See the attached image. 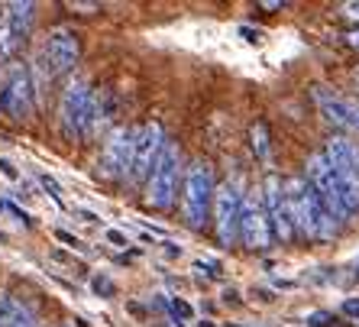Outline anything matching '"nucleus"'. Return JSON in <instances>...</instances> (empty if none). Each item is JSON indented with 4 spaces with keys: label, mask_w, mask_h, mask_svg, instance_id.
Instances as JSON below:
<instances>
[{
    "label": "nucleus",
    "mask_w": 359,
    "mask_h": 327,
    "mask_svg": "<svg viewBox=\"0 0 359 327\" xmlns=\"http://www.w3.org/2000/svg\"><path fill=\"white\" fill-rule=\"evenodd\" d=\"M33 101H36V84H33L29 68L13 62L7 72V81L0 88V110L10 114L13 120H23L33 110Z\"/></svg>",
    "instance_id": "9"
},
{
    "label": "nucleus",
    "mask_w": 359,
    "mask_h": 327,
    "mask_svg": "<svg viewBox=\"0 0 359 327\" xmlns=\"http://www.w3.org/2000/svg\"><path fill=\"white\" fill-rule=\"evenodd\" d=\"M285 194H288L294 234H301L304 240H334L337 220L330 218V211L324 208L308 178H285Z\"/></svg>",
    "instance_id": "1"
},
{
    "label": "nucleus",
    "mask_w": 359,
    "mask_h": 327,
    "mask_svg": "<svg viewBox=\"0 0 359 327\" xmlns=\"http://www.w3.org/2000/svg\"><path fill=\"white\" fill-rule=\"evenodd\" d=\"M240 36L246 42H252V46H259V42H262V33H259V29H252V26H240Z\"/></svg>",
    "instance_id": "22"
},
{
    "label": "nucleus",
    "mask_w": 359,
    "mask_h": 327,
    "mask_svg": "<svg viewBox=\"0 0 359 327\" xmlns=\"http://www.w3.org/2000/svg\"><path fill=\"white\" fill-rule=\"evenodd\" d=\"M350 110H353V130H359V101H350Z\"/></svg>",
    "instance_id": "27"
},
{
    "label": "nucleus",
    "mask_w": 359,
    "mask_h": 327,
    "mask_svg": "<svg viewBox=\"0 0 359 327\" xmlns=\"http://www.w3.org/2000/svg\"><path fill=\"white\" fill-rule=\"evenodd\" d=\"M0 172H4V175H7V178H17V175H20V172H17V166H13V162H10V159H0Z\"/></svg>",
    "instance_id": "26"
},
{
    "label": "nucleus",
    "mask_w": 359,
    "mask_h": 327,
    "mask_svg": "<svg viewBox=\"0 0 359 327\" xmlns=\"http://www.w3.org/2000/svg\"><path fill=\"white\" fill-rule=\"evenodd\" d=\"M240 243H246L250 250H266V246L272 243V224H269L262 194H246V201H243Z\"/></svg>",
    "instance_id": "12"
},
{
    "label": "nucleus",
    "mask_w": 359,
    "mask_h": 327,
    "mask_svg": "<svg viewBox=\"0 0 359 327\" xmlns=\"http://www.w3.org/2000/svg\"><path fill=\"white\" fill-rule=\"evenodd\" d=\"M314 101H318V107H320L327 124L353 130V110H350V101H346V98L327 91V88H314Z\"/></svg>",
    "instance_id": "13"
},
{
    "label": "nucleus",
    "mask_w": 359,
    "mask_h": 327,
    "mask_svg": "<svg viewBox=\"0 0 359 327\" xmlns=\"http://www.w3.org/2000/svg\"><path fill=\"white\" fill-rule=\"evenodd\" d=\"M308 324L311 327H334V314H327V311H314V314H308Z\"/></svg>",
    "instance_id": "20"
},
{
    "label": "nucleus",
    "mask_w": 359,
    "mask_h": 327,
    "mask_svg": "<svg viewBox=\"0 0 359 327\" xmlns=\"http://www.w3.org/2000/svg\"><path fill=\"white\" fill-rule=\"evenodd\" d=\"M4 327H36V318H33V311L26 308V305H20L17 308V314H13V318L7 321V324Z\"/></svg>",
    "instance_id": "15"
},
{
    "label": "nucleus",
    "mask_w": 359,
    "mask_h": 327,
    "mask_svg": "<svg viewBox=\"0 0 359 327\" xmlns=\"http://www.w3.org/2000/svg\"><path fill=\"white\" fill-rule=\"evenodd\" d=\"M252 149H256L259 162H266V166H269V133H266V124L252 126Z\"/></svg>",
    "instance_id": "14"
},
{
    "label": "nucleus",
    "mask_w": 359,
    "mask_h": 327,
    "mask_svg": "<svg viewBox=\"0 0 359 327\" xmlns=\"http://www.w3.org/2000/svg\"><path fill=\"white\" fill-rule=\"evenodd\" d=\"M214 194H217V185H214V172H210L208 162H191L184 168V224L191 230H201L208 214L214 211Z\"/></svg>",
    "instance_id": "4"
},
{
    "label": "nucleus",
    "mask_w": 359,
    "mask_h": 327,
    "mask_svg": "<svg viewBox=\"0 0 359 327\" xmlns=\"http://www.w3.org/2000/svg\"><path fill=\"white\" fill-rule=\"evenodd\" d=\"M33 20L36 4H29V0H17V4H7L0 10V59H10L23 46L29 29H33Z\"/></svg>",
    "instance_id": "8"
},
{
    "label": "nucleus",
    "mask_w": 359,
    "mask_h": 327,
    "mask_svg": "<svg viewBox=\"0 0 359 327\" xmlns=\"http://www.w3.org/2000/svg\"><path fill=\"white\" fill-rule=\"evenodd\" d=\"M91 288L100 295V298H110V295L117 292V286H114L107 276H94V279H91Z\"/></svg>",
    "instance_id": "17"
},
{
    "label": "nucleus",
    "mask_w": 359,
    "mask_h": 327,
    "mask_svg": "<svg viewBox=\"0 0 359 327\" xmlns=\"http://www.w3.org/2000/svg\"><path fill=\"white\" fill-rule=\"evenodd\" d=\"M133 140L136 130L133 126H114L104 140V149H100L97 168L104 178H126L130 172V159H133Z\"/></svg>",
    "instance_id": "10"
},
{
    "label": "nucleus",
    "mask_w": 359,
    "mask_h": 327,
    "mask_svg": "<svg viewBox=\"0 0 359 327\" xmlns=\"http://www.w3.org/2000/svg\"><path fill=\"white\" fill-rule=\"evenodd\" d=\"M198 327H217V324H210V321H198Z\"/></svg>",
    "instance_id": "31"
},
{
    "label": "nucleus",
    "mask_w": 359,
    "mask_h": 327,
    "mask_svg": "<svg viewBox=\"0 0 359 327\" xmlns=\"http://www.w3.org/2000/svg\"><path fill=\"white\" fill-rule=\"evenodd\" d=\"M39 182H42V188H46V192H49V198L55 204H62V188H59V182H55V178L52 175H39Z\"/></svg>",
    "instance_id": "18"
},
{
    "label": "nucleus",
    "mask_w": 359,
    "mask_h": 327,
    "mask_svg": "<svg viewBox=\"0 0 359 327\" xmlns=\"http://www.w3.org/2000/svg\"><path fill=\"white\" fill-rule=\"evenodd\" d=\"M59 117L68 136H94V117H97V94L88 88L84 78H72L62 91Z\"/></svg>",
    "instance_id": "3"
},
{
    "label": "nucleus",
    "mask_w": 359,
    "mask_h": 327,
    "mask_svg": "<svg viewBox=\"0 0 359 327\" xmlns=\"http://www.w3.org/2000/svg\"><path fill=\"white\" fill-rule=\"evenodd\" d=\"M243 201H246V192H243L240 175L226 178L224 185H217V194H214V224H217V236L224 246L240 243Z\"/></svg>",
    "instance_id": "6"
},
{
    "label": "nucleus",
    "mask_w": 359,
    "mask_h": 327,
    "mask_svg": "<svg viewBox=\"0 0 359 327\" xmlns=\"http://www.w3.org/2000/svg\"><path fill=\"white\" fill-rule=\"evenodd\" d=\"M78 214H81V220H91V224L97 220V214H91V211H78Z\"/></svg>",
    "instance_id": "30"
},
{
    "label": "nucleus",
    "mask_w": 359,
    "mask_h": 327,
    "mask_svg": "<svg viewBox=\"0 0 359 327\" xmlns=\"http://www.w3.org/2000/svg\"><path fill=\"white\" fill-rule=\"evenodd\" d=\"M165 130L159 124H146L136 130V140H133V159H130V185H142L146 178L152 175V168L159 162L162 149H165Z\"/></svg>",
    "instance_id": "7"
},
{
    "label": "nucleus",
    "mask_w": 359,
    "mask_h": 327,
    "mask_svg": "<svg viewBox=\"0 0 359 327\" xmlns=\"http://www.w3.org/2000/svg\"><path fill=\"white\" fill-rule=\"evenodd\" d=\"M356 166H359V146H356Z\"/></svg>",
    "instance_id": "32"
},
{
    "label": "nucleus",
    "mask_w": 359,
    "mask_h": 327,
    "mask_svg": "<svg viewBox=\"0 0 359 327\" xmlns=\"http://www.w3.org/2000/svg\"><path fill=\"white\" fill-rule=\"evenodd\" d=\"M259 194H262V204H266V214H269V224H272V234H276L282 243H292L294 224H292V211H288L285 182L278 175H269Z\"/></svg>",
    "instance_id": "11"
},
{
    "label": "nucleus",
    "mask_w": 359,
    "mask_h": 327,
    "mask_svg": "<svg viewBox=\"0 0 359 327\" xmlns=\"http://www.w3.org/2000/svg\"><path fill=\"white\" fill-rule=\"evenodd\" d=\"M224 305H240V298H236L233 288H226V292H224Z\"/></svg>",
    "instance_id": "28"
},
{
    "label": "nucleus",
    "mask_w": 359,
    "mask_h": 327,
    "mask_svg": "<svg viewBox=\"0 0 359 327\" xmlns=\"http://www.w3.org/2000/svg\"><path fill=\"white\" fill-rule=\"evenodd\" d=\"M346 42H350L353 49H359V29H353V33H350V36H346Z\"/></svg>",
    "instance_id": "29"
},
{
    "label": "nucleus",
    "mask_w": 359,
    "mask_h": 327,
    "mask_svg": "<svg viewBox=\"0 0 359 327\" xmlns=\"http://www.w3.org/2000/svg\"><path fill=\"white\" fill-rule=\"evenodd\" d=\"M343 314L353 318V321H359V298H346V302H343Z\"/></svg>",
    "instance_id": "23"
},
{
    "label": "nucleus",
    "mask_w": 359,
    "mask_h": 327,
    "mask_svg": "<svg viewBox=\"0 0 359 327\" xmlns=\"http://www.w3.org/2000/svg\"><path fill=\"white\" fill-rule=\"evenodd\" d=\"M356 84H359V68H356Z\"/></svg>",
    "instance_id": "33"
},
{
    "label": "nucleus",
    "mask_w": 359,
    "mask_h": 327,
    "mask_svg": "<svg viewBox=\"0 0 359 327\" xmlns=\"http://www.w3.org/2000/svg\"><path fill=\"white\" fill-rule=\"evenodd\" d=\"M168 311L175 314V321H191L194 318V308L184 302V298H172V302H168Z\"/></svg>",
    "instance_id": "16"
},
{
    "label": "nucleus",
    "mask_w": 359,
    "mask_h": 327,
    "mask_svg": "<svg viewBox=\"0 0 359 327\" xmlns=\"http://www.w3.org/2000/svg\"><path fill=\"white\" fill-rule=\"evenodd\" d=\"M55 240H59V243H65V246H72V250H84L81 240H78L75 234H68V230H62V227L55 230Z\"/></svg>",
    "instance_id": "19"
},
{
    "label": "nucleus",
    "mask_w": 359,
    "mask_h": 327,
    "mask_svg": "<svg viewBox=\"0 0 359 327\" xmlns=\"http://www.w3.org/2000/svg\"><path fill=\"white\" fill-rule=\"evenodd\" d=\"M81 59V42L78 36L68 29V26H59V29H52L42 42V52L36 55V65H33V84L36 91H42L49 81H55L59 75L72 72Z\"/></svg>",
    "instance_id": "2"
},
{
    "label": "nucleus",
    "mask_w": 359,
    "mask_h": 327,
    "mask_svg": "<svg viewBox=\"0 0 359 327\" xmlns=\"http://www.w3.org/2000/svg\"><path fill=\"white\" fill-rule=\"evenodd\" d=\"M107 243H110V246H117V250H123V246L130 243V240H126V236L120 234V230H107Z\"/></svg>",
    "instance_id": "24"
},
{
    "label": "nucleus",
    "mask_w": 359,
    "mask_h": 327,
    "mask_svg": "<svg viewBox=\"0 0 359 327\" xmlns=\"http://www.w3.org/2000/svg\"><path fill=\"white\" fill-rule=\"evenodd\" d=\"M226 327H240V324H226Z\"/></svg>",
    "instance_id": "34"
},
{
    "label": "nucleus",
    "mask_w": 359,
    "mask_h": 327,
    "mask_svg": "<svg viewBox=\"0 0 359 327\" xmlns=\"http://www.w3.org/2000/svg\"><path fill=\"white\" fill-rule=\"evenodd\" d=\"M194 269L208 272L210 279H217V276H220V262H217V260H194Z\"/></svg>",
    "instance_id": "21"
},
{
    "label": "nucleus",
    "mask_w": 359,
    "mask_h": 327,
    "mask_svg": "<svg viewBox=\"0 0 359 327\" xmlns=\"http://www.w3.org/2000/svg\"><path fill=\"white\" fill-rule=\"evenodd\" d=\"M178 185H182V149L175 143H165L152 175L146 178V204L156 211H168L175 204Z\"/></svg>",
    "instance_id": "5"
},
{
    "label": "nucleus",
    "mask_w": 359,
    "mask_h": 327,
    "mask_svg": "<svg viewBox=\"0 0 359 327\" xmlns=\"http://www.w3.org/2000/svg\"><path fill=\"white\" fill-rule=\"evenodd\" d=\"M343 17L359 20V0H350V4H343Z\"/></svg>",
    "instance_id": "25"
}]
</instances>
